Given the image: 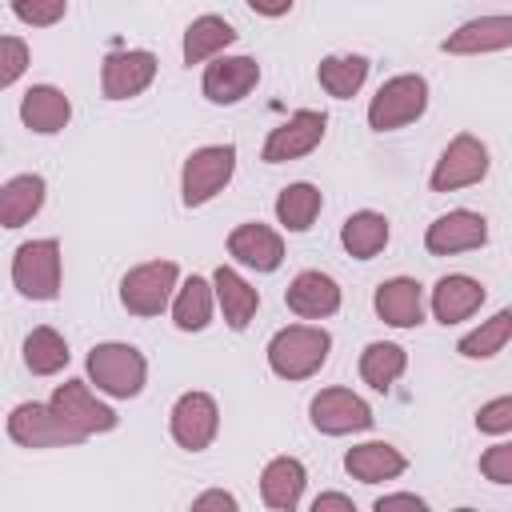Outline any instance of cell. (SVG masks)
<instances>
[{
  "instance_id": "cell-5",
  "label": "cell",
  "mask_w": 512,
  "mask_h": 512,
  "mask_svg": "<svg viewBox=\"0 0 512 512\" xmlns=\"http://www.w3.org/2000/svg\"><path fill=\"white\" fill-rule=\"evenodd\" d=\"M12 284L24 300H56L60 296V240L52 236L24 240L12 252Z\"/></svg>"
},
{
  "instance_id": "cell-18",
  "label": "cell",
  "mask_w": 512,
  "mask_h": 512,
  "mask_svg": "<svg viewBox=\"0 0 512 512\" xmlns=\"http://www.w3.org/2000/svg\"><path fill=\"white\" fill-rule=\"evenodd\" d=\"M440 48L452 52V56H480V52L512 48V16H508V12L472 16V20H464Z\"/></svg>"
},
{
  "instance_id": "cell-29",
  "label": "cell",
  "mask_w": 512,
  "mask_h": 512,
  "mask_svg": "<svg viewBox=\"0 0 512 512\" xmlns=\"http://www.w3.org/2000/svg\"><path fill=\"white\" fill-rule=\"evenodd\" d=\"M316 80H320V88H324L328 96L348 100V96H356V92L364 88V80H368V56H360V52L324 56L320 68H316Z\"/></svg>"
},
{
  "instance_id": "cell-20",
  "label": "cell",
  "mask_w": 512,
  "mask_h": 512,
  "mask_svg": "<svg viewBox=\"0 0 512 512\" xmlns=\"http://www.w3.org/2000/svg\"><path fill=\"white\" fill-rule=\"evenodd\" d=\"M376 316L392 328H416L424 320V288L412 276H392L372 296Z\"/></svg>"
},
{
  "instance_id": "cell-11",
  "label": "cell",
  "mask_w": 512,
  "mask_h": 512,
  "mask_svg": "<svg viewBox=\"0 0 512 512\" xmlns=\"http://www.w3.org/2000/svg\"><path fill=\"white\" fill-rule=\"evenodd\" d=\"M168 432L184 452H204L220 432V404L208 392H184L168 412Z\"/></svg>"
},
{
  "instance_id": "cell-36",
  "label": "cell",
  "mask_w": 512,
  "mask_h": 512,
  "mask_svg": "<svg viewBox=\"0 0 512 512\" xmlns=\"http://www.w3.org/2000/svg\"><path fill=\"white\" fill-rule=\"evenodd\" d=\"M476 428L488 432V436H504V432H512V396H496V400L480 404V412H476Z\"/></svg>"
},
{
  "instance_id": "cell-41",
  "label": "cell",
  "mask_w": 512,
  "mask_h": 512,
  "mask_svg": "<svg viewBox=\"0 0 512 512\" xmlns=\"http://www.w3.org/2000/svg\"><path fill=\"white\" fill-rule=\"evenodd\" d=\"M452 512H476V508H452Z\"/></svg>"
},
{
  "instance_id": "cell-9",
  "label": "cell",
  "mask_w": 512,
  "mask_h": 512,
  "mask_svg": "<svg viewBox=\"0 0 512 512\" xmlns=\"http://www.w3.org/2000/svg\"><path fill=\"white\" fill-rule=\"evenodd\" d=\"M484 176H488V148H484V140L472 136V132H460L440 152L428 184H432V192H456V188L480 184Z\"/></svg>"
},
{
  "instance_id": "cell-33",
  "label": "cell",
  "mask_w": 512,
  "mask_h": 512,
  "mask_svg": "<svg viewBox=\"0 0 512 512\" xmlns=\"http://www.w3.org/2000/svg\"><path fill=\"white\" fill-rule=\"evenodd\" d=\"M508 340H512V308H500L496 316H488V320H480L472 332H464V336L456 340V352H460L464 360H488V356L504 352Z\"/></svg>"
},
{
  "instance_id": "cell-25",
  "label": "cell",
  "mask_w": 512,
  "mask_h": 512,
  "mask_svg": "<svg viewBox=\"0 0 512 512\" xmlns=\"http://www.w3.org/2000/svg\"><path fill=\"white\" fill-rule=\"evenodd\" d=\"M44 196H48V184L36 172H20V176L4 180V188H0V224L4 228L28 224L44 208Z\"/></svg>"
},
{
  "instance_id": "cell-16",
  "label": "cell",
  "mask_w": 512,
  "mask_h": 512,
  "mask_svg": "<svg viewBox=\"0 0 512 512\" xmlns=\"http://www.w3.org/2000/svg\"><path fill=\"white\" fill-rule=\"evenodd\" d=\"M256 84H260V64L252 56H220L204 68V80H200L212 104H240Z\"/></svg>"
},
{
  "instance_id": "cell-21",
  "label": "cell",
  "mask_w": 512,
  "mask_h": 512,
  "mask_svg": "<svg viewBox=\"0 0 512 512\" xmlns=\"http://www.w3.org/2000/svg\"><path fill=\"white\" fill-rule=\"evenodd\" d=\"M344 468L360 484H384V480H396L408 468V456L388 440H364V444L348 448Z\"/></svg>"
},
{
  "instance_id": "cell-26",
  "label": "cell",
  "mask_w": 512,
  "mask_h": 512,
  "mask_svg": "<svg viewBox=\"0 0 512 512\" xmlns=\"http://www.w3.org/2000/svg\"><path fill=\"white\" fill-rule=\"evenodd\" d=\"M236 28L224 20V16H196L188 28H184V64H204V60H220L224 48L236 44Z\"/></svg>"
},
{
  "instance_id": "cell-1",
  "label": "cell",
  "mask_w": 512,
  "mask_h": 512,
  "mask_svg": "<svg viewBox=\"0 0 512 512\" xmlns=\"http://www.w3.org/2000/svg\"><path fill=\"white\" fill-rule=\"evenodd\" d=\"M332 336L320 324H288L268 340V368L280 380H308L328 364Z\"/></svg>"
},
{
  "instance_id": "cell-19",
  "label": "cell",
  "mask_w": 512,
  "mask_h": 512,
  "mask_svg": "<svg viewBox=\"0 0 512 512\" xmlns=\"http://www.w3.org/2000/svg\"><path fill=\"white\" fill-rule=\"evenodd\" d=\"M484 284L476 280V276H464V272H448V276H440L436 280V288H432V316L440 320V324H460V320H468L480 304H484Z\"/></svg>"
},
{
  "instance_id": "cell-24",
  "label": "cell",
  "mask_w": 512,
  "mask_h": 512,
  "mask_svg": "<svg viewBox=\"0 0 512 512\" xmlns=\"http://www.w3.org/2000/svg\"><path fill=\"white\" fill-rule=\"evenodd\" d=\"M212 288H216V304L224 312V324L232 332H244L252 324V316L260 312V292L236 268H224V264L212 272Z\"/></svg>"
},
{
  "instance_id": "cell-14",
  "label": "cell",
  "mask_w": 512,
  "mask_h": 512,
  "mask_svg": "<svg viewBox=\"0 0 512 512\" xmlns=\"http://www.w3.org/2000/svg\"><path fill=\"white\" fill-rule=\"evenodd\" d=\"M484 244H488V220L472 208H452L436 216L424 232V248L432 256H456V252H472Z\"/></svg>"
},
{
  "instance_id": "cell-15",
  "label": "cell",
  "mask_w": 512,
  "mask_h": 512,
  "mask_svg": "<svg viewBox=\"0 0 512 512\" xmlns=\"http://www.w3.org/2000/svg\"><path fill=\"white\" fill-rule=\"evenodd\" d=\"M228 256L244 268H256V272H276L284 264V240L276 228L260 224V220H248V224H236L228 232Z\"/></svg>"
},
{
  "instance_id": "cell-35",
  "label": "cell",
  "mask_w": 512,
  "mask_h": 512,
  "mask_svg": "<svg viewBox=\"0 0 512 512\" xmlns=\"http://www.w3.org/2000/svg\"><path fill=\"white\" fill-rule=\"evenodd\" d=\"M64 12H68L64 0H16L12 4V16L24 20V24H32V28H48V24L64 20Z\"/></svg>"
},
{
  "instance_id": "cell-22",
  "label": "cell",
  "mask_w": 512,
  "mask_h": 512,
  "mask_svg": "<svg viewBox=\"0 0 512 512\" xmlns=\"http://www.w3.org/2000/svg\"><path fill=\"white\" fill-rule=\"evenodd\" d=\"M304 484H308V468L296 456H272L260 472V500L272 512H292L304 496Z\"/></svg>"
},
{
  "instance_id": "cell-2",
  "label": "cell",
  "mask_w": 512,
  "mask_h": 512,
  "mask_svg": "<svg viewBox=\"0 0 512 512\" xmlns=\"http://www.w3.org/2000/svg\"><path fill=\"white\" fill-rule=\"evenodd\" d=\"M88 376L104 396L116 400H132L144 392L148 380V360L140 348L124 344V340H104L88 352Z\"/></svg>"
},
{
  "instance_id": "cell-34",
  "label": "cell",
  "mask_w": 512,
  "mask_h": 512,
  "mask_svg": "<svg viewBox=\"0 0 512 512\" xmlns=\"http://www.w3.org/2000/svg\"><path fill=\"white\" fill-rule=\"evenodd\" d=\"M28 60H32V52L20 36H0V88H12L24 76Z\"/></svg>"
},
{
  "instance_id": "cell-12",
  "label": "cell",
  "mask_w": 512,
  "mask_h": 512,
  "mask_svg": "<svg viewBox=\"0 0 512 512\" xmlns=\"http://www.w3.org/2000/svg\"><path fill=\"white\" fill-rule=\"evenodd\" d=\"M312 428L324 436H348V432H368L372 428V408L352 392V388H320L308 404Z\"/></svg>"
},
{
  "instance_id": "cell-40",
  "label": "cell",
  "mask_w": 512,
  "mask_h": 512,
  "mask_svg": "<svg viewBox=\"0 0 512 512\" xmlns=\"http://www.w3.org/2000/svg\"><path fill=\"white\" fill-rule=\"evenodd\" d=\"M308 512H356V504H352L344 492H320Z\"/></svg>"
},
{
  "instance_id": "cell-37",
  "label": "cell",
  "mask_w": 512,
  "mask_h": 512,
  "mask_svg": "<svg viewBox=\"0 0 512 512\" xmlns=\"http://www.w3.org/2000/svg\"><path fill=\"white\" fill-rule=\"evenodd\" d=\"M480 472L492 484H512V444H492L480 456Z\"/></svg>"
},
{
  "instance_id": "cell-23",
  "label": "cell",
  "mask_w": 512,
  "mask_h": 512,
  "mask_svg": "<svg viewBox=\"0 0 512 512\" xmlns=\"http://www.w3.org/2000/svg\"><path fill=\"white\" fill-rule=\"evenodd\" d=\"M20 120H24V128H32L40 136L64 132L72 120V100L56 84H32L20 100Z\"/></svg>"
},
{
  "instance_id": "cell-3",
  "label": "cell",
  "mask_w": 512,
  "mask_h": 512,
  "mask_svg": "<svg viewBox=\"0 0 512 512\" xmlns=\"http://www.w3.org/2000/svg\"><path fill=\"white\" fill-rule=\"evenodd\" d=\"M428 108V80L416 72H400L376 88L368 100V128L372 132H396L412 120H420Z\"/></svg>"
},
{
  "instance_id": "cell-13",
  "label": "cell",
  "mask_w": 512,
  "mask_h": 512,
  "mask_svg": "<svg viewBox=\"0 0 512 512\" xmlns=\"http://www.w3.org/2000/svg\"><path fill=\"white\" fill-rule=\"evenodd\" d=\"M152 80H156V56L148 48H120V52H108L100 64L104 100H132Z\"/></svg>"
},
{
  "instance_id": "cell-7",
  "label": "cell",
  "mask_w": 512,
  "mask_h": 512,
  "mask_svg": "<svg viewBox=\"0 0 512 512\" xmlns=\"http://www.w3.org/2000/svg\"><path fill=\"white\" fill-rule=\"evenodd\" d=\"M8 436L20 448H72L84 440L76 428H68L56 416L52 404H40V400H24L8 412Z\"/></svg>"
},
{
  "instance_id": "cell-17",
  "label": "cell",
  "mask_w": 512,
  "mask_h": 512,
  "mask_svg": "<svg viewBox=\"0 0 512 512\" xmlns=\"http://www.w3.org/2000/svg\"><path fill=\"white\" fill-rule=\"evenodd\" d=\"M284 304H288V312H296L304 320H324L340 308V284L320 268H304V272L292 276V284L284 292Z\"/></svg>"
},
{
  "instance_id": "cell-27",
  "label": "cell",
  "mask_w": 512,
  "mask_h": 512,
  "mask_svg": "<svg viewBox=\"0 0 512 512\" xmlns=\"http://www.w3.org/2000/svg\"><path fill=\"white\" fill-rule=\"evenodd\" d=\"M388 236H392L388 216H384V212H372V208H360V212H352V216L340 224V244H344L348 256H356V260L380 256L384 244H388Z\"/></svg>"
},
{
  "instance_id": "cell-6",
  "label": "cell",
  "mask_w": 512,
  "mask_h": 512,
  "mask_svg": "<svg viewBox=\"0 0 512 512\" xmlns=\"http://www.w3.org/2000/svg\"><path fill=\"white\" fill-rule=\"evenodd\" d=\"M232 172H236V148L232 144H204V148H196L184 160V168H180V200H184V208L208 204L216 192L228 188Z\"/></svg>"
},
{
  "instance_id": "cell-28",
  "label": "cell",
  "mask_w": 512,
  "mask_h": 512,
  "mask_svg": "<svg viewBox=\"0 0 512 512\" xmlns=\"http://www.w3.org/2000/svg\"><path fill=\"white\" fill-rule=\"evenodd\" d=\"M212 308H216V288L200 276H188L172 300V324L180 332H204L212 324Z\"/></svg>"
},
{
  "instance_id": "cell-39",
  "label": "cell",
  "mask_w": 512,
  "mask_h": 512,
  "mask_svg": "<svg viewBox=\"0 0 512 512\" xmlns=\"http://www.w3.org/2000/svg\"><path fill=\"white\" fill-rule=\"evenodd\" d=\"M372 512H428V504L416 492H388L372 504Z\"/></svg>"
},
{
  "instance_id": "cell-38",
  "label": "cell",
  "mask_w": 512,
  "mask_h": 512,
  "mask_svg": "<svg viewBox=\"0 0 512 512\" xmlns=\"http://www.w3.org/2000/svg\"><path fill=\"white\" fill-rule=\"evenodd\" d=\"M188 512H240V504H236V496L224 492V488H204V492L188 504Z\"/></svg>"
},
{
  "instance_id": "cell-31",
  "label": "cell",
  "mask_w": 512,
  "mask_h": 512,
  "mask_svg": "<svg viewBox=\"0 0 512 512\" xmlns=\"http://www.w3.org/2000/svg\"><path fill=\"white\" fill-rule=\"evenodd\" d=\"M320 208H324V196H320V188L308 184V180H296V184L280 188V196H276V220H280L288 232H308V228L316 224Z\"/></svg>"
},
{
  "instance_id": "cell-8",
  "label": "cell",
  "mask_w": 512,
  "mask_h": 512,
  "mask_svg": "<svg viewBox=\"0 0 512 512\" xmlns=\"http://www.w3.org/2000/svg\"><path fill=\"white\" fill-rule=\"evenodd\" d=\"M324 132H328V116H324L320 108H296L288 120H280V124L268 132V140H264V148H260V160H264V164L300 160V156H308V152L324 140Z\"/></svg>"
},
{
  "instance_id": "cell-32",
  "label": "cell",
  "mask_w": 512,
  "mask_h": 512,
  "mask_svg": "<svg viewBox=\"0 0 512 512\" xmlns=\"http://www.w3.org/2000/svg\"><path fill=\"white\" fill-rule=\"evenodd\" d=\"M68 356H72L68 340L56 328H48V324H40V328H32L24 336V368L32 376H56L68 364Z\"/></svg>"
},
{
  "instance_id": "cell-4",
  "label": "cell",
  "mask_w": 512,
  "mask_h": 512,
  "mask_svg": "<svg viewBox=\"0 0 512 512\" xmlns=\"http://www.w3.org/2000/svg\"><path fill=\"white\" fill-rule=\"evenodd\" d=\"M176 292H180V268L172 260H144L128 268L120 280V304L132 316H160L164 308H172Z\"/></svg>"
},
{
  "instance_id": "cell-30",
  "label": "cell",
  "mask_w": 512,
  "mask_h": 512,
  "mask_svg": "<svg viewBox=\"0 0 512 512\" xmlns=\"http://www.w3.org/2000/svg\"><path fill=\"white\" fill-rule=\"evenodd\" d=\"M408 368V352L392 340H372L364 352H360V380L376 392H388Z\"/></svg>"
},
{
  "instance_id": "cell-10",
  "label": "cell",
  "mask_w": 512,
  "mask_h": 512,
  "mask_svg": "<svg viewBox=\"0 0 512 512\" xmlns=\"http://www.w3.org/2000/svg\"><path fill=\"white\" fill-rule=\"evenodd\" d=\"M48 404H52L56 416H60L68 428H76L84 440H88V436H100V432H112V428L120 424V416H116L104 400H96V392H92L84 380H64V384H56V392H52Z\"/></svg>"
}]
</instances>
